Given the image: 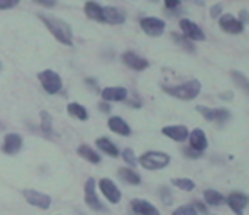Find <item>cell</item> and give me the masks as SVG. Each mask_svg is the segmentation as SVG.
Here are the masks:
<instances>
[{"label": "cell", "instance_id": "cell-26", "mask_svg": "<svg viewBox=\"0 0 249 215\" xmlns=\"http://www.w3.org/2000/svg\"><path fill=\"white\" fill-rule=\"evenodd\" d=\"M85 14L89 19L97 20V22H104V7L99 5L97 2H93V0H89L85 3Z\"/></svg>", "mask_w": 249, "mask_h": 215}, {"label": "cell", "instance_id": "cell-23", "mask_svg": "<svg viewBox=\"0 0 249 215\" xmlns=\"http://www.w3.org/2000/svg\"><path fill=\"white\" fill-rule=\"evenodd\" d=\"M95 147L100 151V153L107 154V156H110V158L121 156V149H119V147L115 146L108 137H99V139L95 141Z\"/></svg>", "mask_w": 249, "mask_h": 215}, {"label": "cell", "instance_id": "cell-40", "mask_svg": "<svg viewBox=\"0 0 249 215\" xmlns=\"http://www.w3.org/2000/svg\"><path fill=\"white\" fill-rule=\"evenodd\" d=\"M36 3H39V5L43 7H48V9H51V7L56 5V0H34Z\"/></svg>", "mask_w": 249, "mask_h": 215}, {"label": "cell", "instance_id": "cell-28", "mask_svg": "<svg viewBox=\"0 0 249 215\" xmlns=\"http://www.w3.org/2000/svg\"><path fill=\"white\" fill-rule=\"evenodd\" d=\"M171 185L177 186L178 190H183V192H192L195 190V183L190 178H173L171 179Z\"/></svg>", "mask_w": 249, "mask_h": 215}, {"label": "cell", "instance_id": "cell-20", "mask_svg": "<svg viewBox=\"0 0 249 215\" xmlns=\"http://www.w3.org/2000/svg\"><path fill=\"white\" fill-rule=\"evenodd\" d=\"M161 132L164 134L166 137H170L171 141H177V143H185L188 139V130L185 125H166V127L161 129Z\"/></svg>", "mask_w": 249, "mask_h": 215}, {"label": "cell", "instance_id": "cell-5", "mask_svg": "<svg viewBox=\"0 0 249 215\" xmlns=\"http://www.w3.org/2000/svg\"><path fill=\"white\" fill-rule=\"evenodd\" d=\"M37 80H39L43 90L48 95H58L63 90V78L59 73L53 72V70H43L37 73Z\"/></svg>", "mask_w": 249, "mask_h": 215}, {"label": "cell", "instance_id": "cell-34", "mask_svg": "<svg viewBox=\"0 0 249 215\" xmlns=\"http://www.w3.org/2000/svg\"><path fill=\"white\" fill-rule=\"evenodd\" d=\"M20 0H0V10H9L14 9L16 5H19Z\"/></svg>", "mask_w": 249, "mask_h": 215}, {"label": "cell", "instance_id": "cell-1", "mask_svg": "<svg viewBox=\"0 0 249 215\" xmlns=\"http://www.w3.org/2000/svg\"><path fill=\"white\" fill-rule=\"evenodd\" d=\"M39 19L44 22V26L48 27V31L54 36V39L58 43L65 44V46H71L73 44V33L71 27H70L68 22L58 19V17H51V16H43L41 14Z\"/></svg>", "mask_w": 249, "mask_h": 215}, {"label": "cell", "instance_id": "cell-42", "mask_svg": "<svg viewBox=\"0 0 249 215\" xmlns=\"http://www.w3.org/2000/svg\"><path fill=\"white\" fill-rule=\"evenodd\" d=\"M164 5H166L168 9H177V7L180 5V0H164Z\"/></svg>", "mask_w": 249, "mask_h": 215}, {"label": "cell", "instance_id": "cell-4", "mask_svg": "<svg viewBox=\"0 0 249 215\" xmlns=\"http://www.w3.org/2000/svg\"><path fill=\"white\" fill-rule=\"evenodd\" d=\"M83 200H85L87 207L95 212H107V207L102 203L99 193H97V179L95 178H87L85 185H83Z\"/></svg>", "mask_w": 249, "mask_h": 215}, {"label": "cell", "instance_id": "cell-17", "mask_svg": "<svg viewBox=\"0 0 249 215\" xmlns=\"http://www.w3.org/2000/svg\"><path fill=\"white\" fill-rule=\"evenodd\" d=\"M131 210L136 215H160V210L144 198L131 200Z\"/></svg>", "mask_w": 249, "mask_h": 215}, {"label": "cell", "instance_id": "cell-16", "mask_svg": "<svg viewBox=\"0 0 249 215\" xmlns=\"http://www.w3.org/2000/svg\"><path fill=\"white\" fill-rule=\"evenodd\" d=\"M107 127L110 129L112 132L117 134V136H124V137H129L132 132L131 125H129L122 117H119V115H112V117H108Z\"/></svg>", "mask_w": 249, "mask_h": 215}, {"label": "cell", "instance_id": "cell-37", "mask_svg": "<svg viewBox=\"0 0 249 215\" xmlns=\"http://www.w3.org/2000/svg\"><path fill=\"white\" fill-rule=\"evenodd\" d=\"M85 85L90 88V90L97 91L99 90V82H97L95 78H85Z\"/></svg>", "mask_w": 249, "mask_h": 215}, {"label": "cell", "instance_id": "cell-30", "mask_svg": "<svg viewBox=\"0 0 249 215\" xmlns=\"http://www.w3.org/2000/svg\"><path fill=\"white\" fill-rule=\"evenodd\" d=\"M122 160H124V163H127V166L134 168L136 164H138V156L134 154V151L131 149V147H125L124 151L121 153Z\"/></svg>", "mask_w": 249, "mask_h": 215}, {"label": "cell", "instance_id": "cell-21", "mask_svg": "<svg viewBox=\"0 0 249 215\" xmlns=\"http://www.w3.org/2000/svg\"><path fill=\"white\" fill-rule=\"evenodd\" d=\"M76 154H78L80 158H83L85 161H89L90 164H100L102 163L100 153L95 149V147L89 146V144H80V146L76 147Z\"/></svg>", "mask_w": 249, "mask_h": 215}, {"label": "cell", "instance_id": "cell-12", "mask_svg": "<svg viewBox=\"0 0 249 215\" xmlns=\"http://www.w3.org/2000/svg\"><path fill=\"white\" fill-rule=\"evenodd\" d=\"M219 26L224 33L229 34H241L244 31V24L237 17H234L232 14H222L219 17Z\"/></svg>", "mask_w": 249, "mask_h": 215}, {"label": "cell", "instance_id": "cell-24", "mask_svg": "<svg viewBox=\"0 0 249 215\" xmlns=\"http://www.w3.org/2000/svg\"><path fill=\"white\" fill-rule=\"evenodd\" d=\"M66 112H68L70 117L76 119V121H82V122H87L90 117L87 107H83V105L78 104V102H70V104L66 105Z\"/></svg>", "mask_w": 249, "mask_h": 215}, {"label": "cell", "instance_id": "cell-13", "mask_svg": "<svg viewBox=\"0 0 249 215\" xmlns=\"http://www.w3.org/2000/svg\"><path fill=\"white\" fill-rule=\"evenodd\" d=\"M197 112H200L203 119L209 122H226L231 117V112L227 108H209L205 105H198Z\"/></svg>", "mask_w": 249, "mask_h": 215}, {"label": "cell", "instance_id": "cell-10", "mask_svg": "<svg viewBox=\"0 0 249 215\" xmlns=\"http://www.w3.org/2000/svg\"><path fill=\"white\" fill-rule=\"evenodd\" d=\"M229 209L232 210L236 215H243L246 207L249 205V197L243 192H232L231 195H227L226 198Z\"/></svg>", "mask_w": 249, "mask_h": 215}, {"label": "cell", "instance_id": "cell-6", "mask_svg": "<svg viewBox=\"0 0 249 215\" xmlns=\"http://www.w3.org/2000/svg\"><path fill=\"white\" fill-rule=\"evenodd\" d=\"M22 197L31 207L34 209H39V210H50L53 205V198L51 195L48 193H43L39 190H34V188H26L22 190Z\"/></svg>", "mask_w": 249, "mask_h": 215}, {"label": "cell", "instance_id": "cell-2", "mask_svg": "<svg viewBox=\"0 0 249 215\" xmlns=\"http://www.w3.org/2000/svg\"><path fill=\"white\" fill-rule=\"evenodd\" d=\"M163 90L166 91L168 95L175 98H180V100H194L200 95V90H202V83L198 80H188V82L181 83V85H175V87H168L163 85Z\"/></svg>", "mask_w": 249, "mask_h": 215}, {"label": "cell", "instance_id": "cell-8", "mask_svg": "<svg viewBox=\"0 0 249 215\" xmlns=\"http://www.w3.org/2000/svg\"><path fill=\"white\" fill-rule=\"evenodd\" d=\"M24 147V139L20 134L17 132H9L3 136V143H2V153L7 156H16L22 151Z\"/></svg>", "mask_w": 249, "mask_h": 215}, {"label": "cell", "instance_id": "cell-27", "mask_svg": "<svg viewBox=\"0 0 249 215\" xmlns=\"http://www.w3.org/2000/svg\"><path fill=\"white\" fill-rule=\"evenodd\" d=\"M203 200H205L207 205L219 207L226 202V197L220 192H217V190H205V192H203Z\"/></svg>", "mask_w": 249, "mask_h": 215}, {"label": "cell", "instance_id": "cell-38", "mask_svg": "<svg viewBox=\"0 0 249 215\" xmlns=\"http://www.w3.org/2000/svg\"><path fill=\"white\" fill-rule=\"evenodd\" d=\"M192 205H194V209L197 210L198 214H207V207L203 205L202 202H198V200H194V202H192Z\"/></svg>", "mask_w": 249, "mask_h": 215}, {"label": "cell", "instance_id": "cell-31", "mask_svg": "<svg viewBox=\"0 0 249 215\" xmlns=\"http://www.w3.org/2000/svg\"><path fill=\"white\" fill-rule=\"evenodd\" d=\"M173 39H175V43L177 44H180L181 48H185L187 51H190V53H194L195 51V48H194V44L188 41V37H185V36H178V34H173Z\"/></svg>", "mask_w": 249, "mask_h": 215}, {"label": "cell", "instance_id": "cell-35", "mask_svg": "<svg viewBox=\"0 0 249 215\" xmlns=\"http://www.w3.org/2000/svg\"><path fill=\"white\" fill-rule=\"evenodd\" d=\"M99 110L102 112V114H110V112H112V105H110V102L102 100L100 104H99Z\"/></svg>", "mask_w": 249, "mask_h": 215}, {"label": "cell", "instance_id": "cell-9", "mask_svg": "<svg viewBox=\"0 0 249 215\" xmlns=\"http://www.w3.org/2000/svg\"><path fill=\"white\" fill-rule=\"evenodd\" d=\"M139 24H141V29L144 31L148 36H151V37L161 36V34L164 33V27H166L164 20L163 19H158V17H142Z\"/></svg>", "mask_w": 249, "mask_h": 215}, {"label": "cell", "instance_id": "cell-32", "mask_svg": "<svg viewBox=\"0 0 249 215\" xmlns=\"http://www.w3.org/2000/svg\"><path fill=\"white\" fill-rule=\"evenodd\" d=\"M160 198H161V202H163L164 205H171V203H173V195H171V190L166 188V186L160 188Z\"/></svg>", "mask_w": 249, "mask_h": 215}, {"label": "cell", "instance_id": "cell-7", "mask_svg": "<svg viewBox=\"0 0 249 215\" xmlns=\"http://www.w3.org/2000/svg\"><path fill=\"white\" fill-rule=\"evenodd\" d=\"M97 186H99L102 197H104V198L107 200V202L110 203V205H117V203L122 200V192L119 190V186L115 185V183L112 181L110 178H102V179H99Z\"/></svg>", "mask_w": 249, "mask_h": 215}, {"label": "cell", "instance_id": "cell-22", "mask_svg": "<svg viewBox=\"0 0 249 215\" xmlns=\"http://www.w3.org/2000/svg\"><path fill=\"white\" fill-rule=\"evenodd\" d=\"M188 141H190V147L198 153H203L209 146V141H207V136L202 129H194L190 134H188Z\"/></svg>", "mask_w": 249, "mask_h": 215}, {"label": "cell", "instance_id": "cell-18", "mask_svg": "<svg viewBox=\"0 0 249 215\" xmlns=\"http://www.w3.org/2000/svg\"><path fill=\"white\" fill-rule=\"evenodd\" d=\"M104 22L110 26H121L125 22V12L119 7H104Z\"/></svg>", "mask_w": 249, "mask_h": 215}, {"label": "cell", "instance_id": "cell-14", "mask_svg": "<svg viewBox=\"0 0 249 215\" xmlns=\"http://www.w3.org/2000/svg\"><path fill=\"white\" fill-rule=\"evenodd\" d=\"M180 29H181V33H183V36L188 37L190 41H205V33H203L202 27H198L194 20L181 19Z\"/></svg>", "mask_w": 249, "mask_h": 215}, {"label": "cell", "instance_id": "cell-25", "mask_svg": "<svg viewBox=\"0 0 249 215\" xmlns=\"http://www.w3.org/2000/svg\"><path fill=\"white\" fill-rule=\"evenodd\" d=\"M119 178L127 185H141V175L138 171H134L131 166L119 168Z\"/></svg>", "mask_w": 249, "mask_h": 215}, {"label": "cell", "instance_id": "cell-29", "mask_svg": "<svg viewBox=\"0 0 249 215\" xmlns=\"http://www.w3.org/2000/svg\"><path fill=\"white\" fill-rule=\"evenodd\" d=\"M231 76H232L234 83H236L239 88H243V90L248 93V97H249V80L246 78V76H244L241 72H232V73H231Z\"/></svg>", "mask_w": 249, "mask_h": 215}, {"label": "cell", "instance_id": "cell-43", "mask_svg": "<svg viewBox=\"0 0 249 215\" xmlns=\"http://www.w3.org/2000/svg\"><path fill=\"white\" fill-rule=\"evenodd\" d=\"M0 70H2V63H0Z\"/></svg>", "mask_w": 249, "mask_h": 215}, {"label": "cell", "instance_id": "cell-41", "mask_svg": "<svg viewBox=\"0 0 249 215\" xmlns=\"http://www.w3.org/2000/svg\"><path fill=\"white\" fill-rule=\"evenodd\" d=\"M239 20L244 24V26H246V24H249V14H248V10H241V12H239Z\"/></svg>", "mask_w": 249, "mask_h": 215}, {"label": "cell", "instance_id": "cell-15", "mask_svg": "<svg viewBox=\"0 0 249 215\" xmlns=\"http://www.w3.org/2000/svg\"><path fill=\"white\" fill-rule=\"evenodd\" d=\"M100 97L102 100L110 102V104L112 102H125L129 97V91L124 87H105L100 91Z\"/></svg>", "mask_w": 249, "mask_h": 215}, {"label": "cell", "instance_id": "cell-3", "mask_svg": "<svg viewBox=\"0 0 249 215\" xmlns=\"http://www.w3.org/2000/svg\"><path fill=\"white\" fill-rule=\"evenodd\" d=\"M171 163L170 154L163 153V151H146L141 158H138V164H141L144 170L156 171L163 170Z\"/></svg>", "mask_w": 249, "mask_h": 215}, {"label": "cell", "instance_id": "cell-44", "mask_svg": "<svg viewBox=\"0 0 249 215\" xmlns=\"http://www.w3.org/2000/svg\"><path fill=\"white\" fill-rule=\"evenodd\" d=\"M58 215H61V214H58Z\"/></svg>", "mask_w": 249, "mask_h": 215}, {"label": "cell", "instance_id": "cell-39", "mask_svg": "<svg viewBox=\"0 0 249 215\" xmlns=\"http://www.w3.org/2000/svg\"><path fill=\"white\" fill-rule=\"evenodd\" d=\"M183 154H185V156H188V158H200V156H202V153L192 149V147H188V149H183Z\"/></svg>", "mask_w": 249, "mask_h": 215}, {"label": "cell", "instance_id": "cell-36", "mask_svg": "<svg viewBox=\"0 0 249 215\" xmlns=\"http://www.w3.org/2000/svg\"><path fill=\"white\" fill-rule=\"evenodd\" d=\"M220 14H222V3H215V5H212V9H210V16L215 19V17H220Z\"/></svg>", "mask_w": 249, "mask_h": 215}, {"label": "cell", "instance_id": "cell-19", "mask_svg": "<svg viewBox=\"0 0 249 215\" xmlns=\"http://www.w3.org/2000/svg\"><path fill=\"white\" fill-rule=\"evenodd\" d=\"M39 129L43 137L46 139H56L58 134L54 132V127H53V115L48 110H41L39 112Z\"/></svg>", "mask_w": 249, "mask_h": 215}, {"label": "cell", "instance_id": "cell-11", "mask_svg": "<svg viewBox=\"0 0 249 215\" xmlns=\"http://www.w3.org/2000/svg\"><path fill=\"white\" fill-rule=\"evenodd\" d=\"M122 63H124L127 68L134 70V72H144V70L149 68V61L142 56H139L138 53L134 51H125L122 54Z\"/></svg>", "mask_w": 249, "mask_h": 215}, {"label": "cell", "instance_id": "cell-33", "mask_svg": "<svg viewBox=\"0 0 249 215\" xmlns=\"http://www.w3.org/2000/svg\"><path fill=\"white\" fill-rule=\"evenodd\" d=\"M173 215H198V212L194 209V205H181L173 210Z\"/></svg>", "mask_w": 249, "mask_h": 215}]
</instances>
